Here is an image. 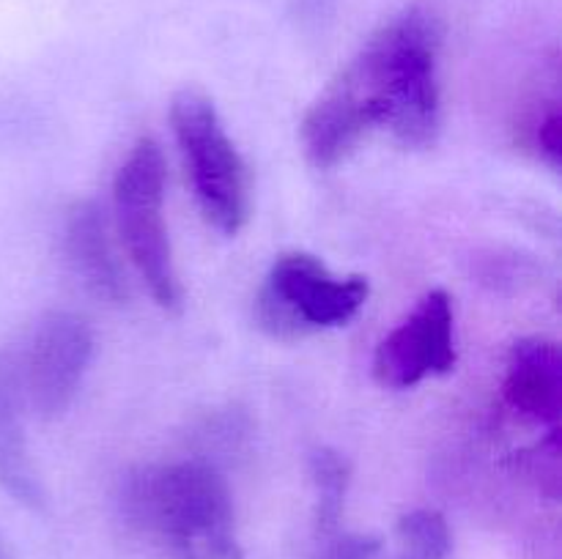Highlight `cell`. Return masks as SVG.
Wrapping results in <instances>:
<instances>
[{"label": "cell", "instance_id": "6da1fadb", "mask_svg": "<svg viewBox=\"0 0 562 559\" xmlns=\"http://www.w3.org/2000/svg\"><path fill=\"white\" fill-rule=\"evenodd\" d=\"M442 20L426 3L384 22L302 118V146L316 168L344 162L373 129L406 148L434 146L442 124Z\"/></svg>", "mask_w": 562, "mask_h": 559}, {"label": "cell", "instance_id": "7a4b0ae2", "mask_svg": "<svg viewBox=\"0 0 562 559\" xmlns=\"http://www.w3.org/2000/svg\"><path fill=\"white\" fill-rule=\"evenodd\" d=\"M124 513L170 559H245L228 482L203 460L137 469L124 486Z\"/></svg>", "mask_w": 562, "mask_h": 559}, {"label": "cell", "instance_id": "3957f363", "mask_svg": "<svg viewBox=\"0 0 562 559\" xmlns=\"http://www.w3.org/2000/svg\"><path fill=\"white\" fill-rule=\"evenodd\" d=\"M113 203L121 239L148 294L162 310H181L184 290L165 225V157L154 137H140L121 162Z\"/></svg>", "mask_w": 562, "mask_h": 559}, {"label": "cell", "instance_id": "277c9868", "mask_svg": "<svg viewBox=\"0 0 562 559\" xmlns=\"http://www.w3.org/2000/svg\"><path fill=\"white\" fill-rule=\"evenodd\" d=\"M170 124L206 223L220 233H239L250 217V179L214 102L187 88L170 104Z\"/></svg>", "mask_w": 562, "mask_h": 559}, {"label": "cell", "instance_id": "5b68a950", "mask_svg": "<svg viewBox=\"0 0 562 559\" xmlns=\"http://www.w3.org/2000/svg\"><path fill=\"white\" fill-rule=\"evenodd\" d=\"M368 280L338 277L311 252H283L256 296V321L269 338L302 340L322 329L344 327L366 307Z\"/></svg>", "mask_w": 562, "mask_h": 559}, {"label": "cell", "instance_id": "8992f818", "mask_svg": "<svg viewBox=\"0 0 562 559\" xmlns=\"http://www.w3.org/2000/svg\"><path fill=\"white\" fill-rule=\"evenodd\" d=\"M93 356V329L77 312L55 310L36 323L16 365L22 400L42 420L60 417L80 392Z\"/></svg>", "mask_w": 562, "mask_h": 559}, {"label": "cell", "instance_id": "52a82bcc", "mask_svg": "<svg viewBox=\"0 0 562 559\" xmlns=\"http://www.w3.org/2000/svg\"><path fill=\"white\" fill-rule=\"evenodd\" d=\"M456 367V316L448 290L434 288L379 343L373 376L387 389H409Z\"/></svg>", "mask_w": 562, "mask_h": 559}, {"label": "cell", "instance_id": "ba28073f", "mask_svg": "<svg viewBox=\"0 0 562 559\" xmlns=\"http://www.w3.org/2000/svg\"><path fill=\"white\" fill-rule=\"evenodd\" d=\"M503 400L519 420L543 431H560L562 356L554 340L525 338L510 349Z\"/></svg>", "mask_w": 562, "mask_h": 559}, {"label": "cell", "instance_id": "9c48e42d", "mask_svg": "<svg viewBox=\"0 0 562 559\" xmlns=\"http://www.w3.org/2000/svg\"><path fill=\"white\" fill-rule=\"evenodd\" d=\"M64 247L77 277L97 299L110 301V305H121L126 299L130 288H126L124 269H121L113 241H110L108 223L97 203L77 201L66 212Z\"/></svg>", "mask_w": 562, "mask_h": 559}, {"label": "cell", "instance_id": "30bf717a", "mask_svg": "<svg viewBox=\"0 0 562 559\" xmlns=\"http://www.w3.org/2000/svg\"><path fill=\"white\" fill-rule=\"evenodd\" d=\"M22 400L16 365L0 356V488L22 507L42 513L47 507V488L31 458L22 422Z\"/></svg>", "mask_w": 562, "mask_h": 559}, {"label": "cell", "instance_id": "8fae6325", "mask_svg": "<svg viewBox=\"0 0 562 559\" xmlns=\"http://www.w3.org/2000/svg\"><path fill=\"white\" fill-rule=\"evenodd\" d=\"M311 480L316 488V510H313V532L316 540L340 532L346 497L351 486V466L335 449H316L311 455Z\"/></svg>", "mask_w": 562, "mask_h": 559}, {"label": "cell", "instance_id": "7c38bea8", "mask_svg": "<svg viewBox=\"0 0 562 559\" xmlns=\"http://www.w3.org/2000/svg\"><path fill=\"white\" fill-rule=\"evenodd\" d=\"M395 559H450L453 532L439 510L417 507L398 518L395 526Z\"/></svg>", "mask_w": 562, "mask_h": 559}, {"label": "cell", "instance_id": "4fadbf2b", "mask_svg": "<svg viewBox=\"0 0 562 559\" xmlns=\"http://www.w3.org/2000/svg\"><path fill=\"white\" fill-rule=\"evenodd\" d=\"M525 142L536 151V157L552 170L562 164V110L560 99L549 96L532 104L530 113L525 115Z\"/></svg>", "mask_w": 562, "mask_h": 559}, {"label": "cell", "instance_id": "5bb4252c", "mask_svg": "<svg viewBox=\"0 0 562 559\" xmlns=\"http://www.w3.org/2000/svg\"><path fill=\"white\" fill-rule=\"evenodd\" d=\"M382 551V540L376 535L362 532H335L318 540L313 559H376Z\"/></svg>", "mask_w": 562, "mask_h": 559}, {"label": "cell", "instance_id": "9a60e30c", "mask_svg": "<svg viewBox=\"0 0 562 559\" xmlns=\"http://www.w3.org/2000/svg\"><path fill=\"white\" fill-rule=\"evenodd\" d=\"M0 559H20V557H16L14 548H11V543L5 540L3 532H0Z\"/></svg>", "mask_w": 562, "mask_h": 559}]
</instances>
